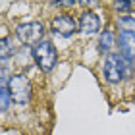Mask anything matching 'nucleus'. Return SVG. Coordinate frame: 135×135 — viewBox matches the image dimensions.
<instances>
[{
  "label": "nucleus",
  "mask_w": 135,
  "mask_h": 135,
  "mask_svg": "<svg viewBox=\"0 0 135 135\" xmlns=\"http://www.w3.org/2000/svg\"><path fill=\"white\" fill-rule=\"evenodd\" d=\"M33 58L37 66L41 68L42 71H50L54 66H56V60H58V52L54 45L50 41H41L37 42L35 48H33Z\"/></svg>",
  "instance_id": "nucleus-1"
},
{
  "label": "nucleus",
  "mask_w": 135,
  "mask_h": 135,
  "mask_svg": "<svg viewBox=\"0 0 135 135\" xmlns=\"http://www.w3.org/2000/svg\"><path fill=\"white\" fill-rule=\"evenodd\" d=\"M8 89H10L12 100L17 102V104H27L29 99H31V83H29L25 73H16V75H12L10 83H8Z\"/></svg>",
  "instance_id": "nucleus-2"
},
{
  "label": "nucleus",
  "mask_w": 135,
  "mask_h": 135,
  "mask_svg": "<svg viewBox=\"0 0 135 135\" xmlns=\"http://www.w3.org/2000/svg\"><path fill=\"white\" fill-rule=\"evenodd\" d=\"M102 71H104V79L110 83H118L124 77V60L118 54H108L104 58L102 64Z\"/></svg>",
  "instance_id": "nucleus-3"
},
{
  "label": "nucleus",
  "mask_w": 135,
  "mask_h": 135,
  "mask_svg": "<svg viewBox=\"0 0 135 135\" xmlns=\"http://www.w3.org/2000/svg\"><path fill=\"white\" fill-rule=\"evenodd\" d=\"M42 33H45V29L39 21H27V23H21V25H17L16 29V35L17 39H20L23 45H33V42H41L42 39Z\"/></svg>",
  "instance_id": "nucleus-4"
},
{
  "label": "nucleus",
  "mask_w": 135,
  "mask_h": 135,
  "mask_svg": "<svg viewBox=\"0 0 135 135\" xmlns=\"http://www.w3.org/2000/svg\"><path fill=\"white\" fill-rule=\"evenodd\" d=\"M77 27H79V23H75V20L68 14H60L56 17H52V21H50V29L60 37H71L77 31Z\"/></svg>",
  "instance_id": "nucleus-5"
},
{
  "label": "nucleus",
  "mask_w": 135,
  "mask_h": 135,
  "mask_svg": "<svg viewBox=\"0 0 135 135\" xmlns=\"http://www.w3.org/2000/svg\"><path fill=\"white\" fill-rule=\"evenodd\" d=\"M118 46L120 52L127 62H135V33L129 31H120L118 37Z\"/></svg>",
  "instance_id": "nucleus-6"
},
{
  "label": "nucleus",
  "mask_w": 135,
  "mask_h": 135,
  "mask_svg": "<svg viewBox=\"0 0 135 135\" xmlns=\"http://www.w3.org/2000/svg\"><path fill=\"white\" fill-rule=\"evenodd\" d=\"M79 29H81L83 33H87V35L99 33V29H100V17L97 16L93 10H85L81 14V17H79Z\"/></svg>",
  "instance_id": "nucleus-7"
},
{
  "label": "nucleus",
  "mask_w": 135,
  "mask_h": 135,
  "mask_svg": "<svg viewBox=\"0 0 135 135\" xmlns=\"http://www.w3.org/2000/svg\"><path fill=\"white\" fill-rule=\"evenodd\" d=\"M16 48L12 45V39L10 37H2L0 39V58H2V62H6L10 56H14Z\"/></svg>",
  "instance_id": "nucleus-8"
},
{
  "label": "nucleus",
  "mask_w": 135,
  "mask_h": 135,
  "mask_svg": "<svg viewBox=\"0 0 135 135\" xmlns=\"http://www.w3.org/2000/svg\"><path fill=\"white\" fill-rule=\"evenodd\" d=\"M99 45H100V50H110V48L114 46V35H112V31H108V29L102 31Z\"/></svg>",
  "instance_id": "nucleus-9"
},
{
  "label": "nucleus",
  "mask_w": 135,
  "mask_h": 135,
  "mask_svg": "<svg viewBox=\"0 0 135 135\" xmlns=\"http://www.w3.org/2000/svg\"><path fill=\"white\" fill-rule=\"evenodd\" d=\"M0 97H2V112H6L10 106V99H12L8 85H0Z\"/></svg>",
  "instance_id": "nucleus-10"
},
{
  "label": "nucleus",
  "mask_w": 135,
  "mask_h": 135,
  "mask_svg": "<svg viewBox=\"0 0 135 135\" xmlns=\"http://www.w3.org/2000/svg\"><path fill=\"white\" fill-rule=\"evenodd\" d=\"M120 27H122V31L135 33V20H131V17H122L120 20Z\"/></svg>",
  "instance_id": "nucleus-11"
}]
</instances>
